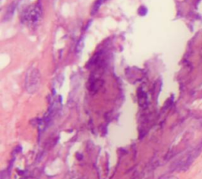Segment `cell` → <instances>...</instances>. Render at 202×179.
<instances>
[{"label": "cell", "instance_id": "obj_3", "mask_svg": "<svg viewBox=\"0 0 202 179\" xmlns=\"http://www.w3.org/2000/svg\"><path fill=\"white\" fill-rule=\"evenodd\" d=\"M166 179H178V177H175V176H171V177H167Z\"/></svg>", "mask_w": 202, "mask_h": 179}, {"label": "cell", "instance_id": "obj_2", "mask_svg": "<svg viewBox=\"0 0 202 179\" xmlns=\"http://www.w3.org/2000/svg\"><path fill=\"white\" fill-rule=\"evenodd\" d=\"M40 14V12L39 11V9H31L29 11V13H27L25 16V20H26V21L29 22L30 24L35 23L39 20Z\"/></svg>", "mask_w": 202, "mask_h": 179}, {"label": "cell", "instance_id": "obj_1", "mask_svg": "<svg viewBox=\"0 0 202 179\" xmlns=\"http://www.w3.org/2000/svg\"><path fill=\"white\" fill-rule=\"evenodd\" d=\"M25 83L28 92L30 93L36 92L40 86V75L39 71L35 68L33 69L31 68L29 69L26 76Z\"/></svg>", "mask_w": 202, "mask_h": 179}]
</instances>
